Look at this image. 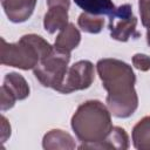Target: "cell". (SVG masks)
<instances>
[{"label":"cell","mask_w":150,"mask_h":150,"mask_svg":"<svg viewBox=\"0 0 150 150\" xmlns=\"http://www.w3.org/2000/svg\"><path fill=\"white\" fill-rule=\"evenodd\" d=\"M68 9L63 6L48 7L47 13L43 18V27L49 34H54L56 30L64 28L68 22Z\"/></svg>","instance_id":"11"},{"label":"cell","mask_w":150,"mask_h":150,"mask_svg":"<svg viewBox=\"0 0 150 150\" xmlns=\"http://www.w3.org/2000/svg\"><path fill=\"white\" fill-rule=\"evenodd\" d=\"M129 136L127 131L121 127H112L108 136L97 143L93 144H81L80 149H115V150H127L129 148Z\"/></svg>","instance_id":"9"},{"label":"cell","mask_w":150,"mask_h":150,"mask_svg":"<svg viewBox=\"0 0 150 150\" xmlns=\"http://www.w3.org/2000/svg\"><path fill=\"white\" fill-rule=\"evenodd\" d=\"M97 74L108 95L107 107L117 118L130 117L138 107V96L135 89L136 76L127 62L105 57L96 63Z\"/></svg>","instance_id":"1"},{"label":"cell","mask_w":150,"mask_h":150,"mask_svg":"<svg viewBox=\"0 0 150 150\" xmlns=\"http://www.w3.org/2000/svg\"><path fill=\"white\" fill-rule=\"evenodd\" d=\"M53 50L54 46L38 34L22 35L18 42L12 43L1 38V64L22 70L34 69Z\"/></svg>","instance_id":"3"},{"label":"cell","mask_w":150,"mask_h":150,"mask_svg":"<svg viewBox=\"0 0 150 150\" xmlns=\"http://www.w3.org/2000/svg\"><path fill=\"white\" fill-rule=\"evenodd\" d=\"M132 61V66L141 70V71H148L150 70V56L146 55V54H141V53H137L132 56L131 59Z\"/></svg>","instance_id":"16"},{"label":"cell","mask_w":150,"mask_h":150,"mask_svg":"<svg viewBox=\"0 0 150 150\" xmlns=\"http://www.w3.org/2000/svg\"><path fill=\"white\" fill-rule=\"evenodd\" d=\"M9 136H11V125H9L7 118L2 115L1 116V141H2V143H5Z\"/></svg>","instance_id":"18"},{"label":"cell","mask_w":150,"mask_h":150,"mask_svg":"<svg viewBox=\"0 0 150 150\" xmlns=\"http://www.w3.org/2000/svg\"><path fill=\"white\" fill-rule=\"evenodd\" d=\"M70 125L81 144L103 141L114 127L110 110L98 100L81 103L71 116Z\"/></svg>","instance_id":"2"},{"label":"cell","mask_w":150,"mask_h":150,"mask_svg":"<svg viewBox=\"0 0 150 150\" xmlns=\"http://www.w3.org/2000/svg\"><path fill=\"white\" fill-rule=\"evenodd\" d=\"M36 1L38 0H1V6L11 22L21 23L32 16Z\"/></svg>","instance_id":"8"},{"label":"cell","mask_w":150,"mask_h":150,"mask_svg":"<svg viewBox=\"0 0 150 150\" xmlns=\"http://www.w3.org/2000/svg\"><path fill=\"white\" fill-rule=\"evenodd\" d=\"M79 27L89 34H98L104 26V19L102 15H94L87 12H83L79 15L77 19Z\"/></svg>","instance_id":"15"},{"label":"cell","mask_w":150,"mask_h":150,"mask_svg":"<svg viewBox=\"0 0 150 150\" xmlns=\"http://www.w3.org/2000/svg\"><path fill=\"white\" fill-rule=\"evenodd\" d=\"M48 7L53 6H63L66 8L70 7V0H46Z\"/></svg>","instance_id":"19"},{"label":"cell","mask_w":150,"mask_h":150,"mask_svg":"<svg viewBox=\"0 0 150 150\" xmlns=\"http://www.w3.org/2000/svg\"><path fill=\"white\" fill-rule=\"evenodd\" d=\"M131 139L135 149L150 150V116H144L134 125Z\"/></svg>","instance_id":"13"},{"label":"cell","mask_w":150,"mask_h":150,"mask_svg":"<svg viewBox=\"0 0 150 150\" xmlns=\"http://www.w3.org/2000/svg\"><path fill=\"white\" fill-rule=\"evenodd\" d=\"M42 148L46 150H70L76 148V143L70 134L61 129H52L45 134Z\"/></svg>","instance_id":"10"},{"label":"cell","mask_w":150,"mask_h":150,"mask_svg":"<svg viewBox=\"0 0 150 150\" xmlns=\"http://www.w3.org/2000/svg\"><path fill=\"white\" fill-rule=\"evenodd\" d=\"M69 61L70 53L54 48V50L33 69L34 76L43 87L57 91L63 83Z\"/></svg>","instance_id":"4"},{"label":"cell","mask_w":150,"mask_h":150,"mask_svg":"<svg viewBox=\"0 0 150 150\" xmlns=\"http://www.w3.org/2000/svg\"><path fill=\"white\" fill-rule=\"evenodd\" d=\"M81 42V33L74 23L69 22L64 28L60 30L54 41V48L70 53Z\"/></svg>","instance_id":"12"},{"label":"cell","mask_w":150,"mask_h":150,"mask_svg":"<svg viewBox=\"0 0 150 150\" xmlns=\"http://www.w3.org/2000/svg\"><path fill=\"white\" fill-rule=\"evenodd\" d=\"M137 18L132 13L130 4H123L118 6L109 15V32L110 36L121 42H127L130 38H138L139 33L136 30Z\"/></svg>","instance_id":"5"},{"label":"cell","mask_w":150,"mask_h":150,"mask_svg":"<svg viewBox=\"0 0 150 150\" xmlns=\"http://www.w3.org/2000/svg\"><path fill=\"white\" fill-rule=\"evenodd\" d=\"M95 80V68L89 60H80L70 66L64 76L63 83L59 88L61 94L88 89Z\"/></svg>","instance_id":"6"},{"label":"cell","mask_w":150,"mask_h":150,"mask_svg":"<svg viewBox=\"0 0 150 150\" xmlns=\"http://www.w3.org/2000/svg\"><path fill=\"white\" fill-rule=\"evenodd\" d=\"M74 2L83 12L94 15H110L116 9L111 0H74Z\"/></svg>","instance_id":"14"},{"label":"cell","mask_w":150,"mask_h":150,"mask_svg":"<svg viewBox=\"0 0 150 150\" xmlns=\"http://www.w3.org/2000/svg\"><path fill=\"white\" fill-rule=\"evenodd\" d=\"M29 93L30 88L26 79L21 74L15 71L6 74L0 89L1 111L12 109L16 101H22L27 98L29 96Z\"/></svg>","instance_id":"7"},{"label":"cell","mask_w":150,"mask_h":150,"mask_svg":"<svg viewBox=\"0 0 150 150\" xmlns=\"http://www.w3.org/2000/svg\"><path fill=\"white\" fill-rule=\"evenodd\" d=\"M138 9L142 25L150 28V0H138Z\"/></svg>","instance_id":"17"},{"label":"cell","mask_w":150,"mask_h":150,"mask_svg":"<svg viewBox=\"0 0 150 150\" xmlns=\"http://www.w3.org/2000/svg\"><path fill=\"white\" fill-rule=\"evenodd\" d=\"M146 42L150 47V28H146Z\"/></svg>","instance_id":"20"}]
</instances>
